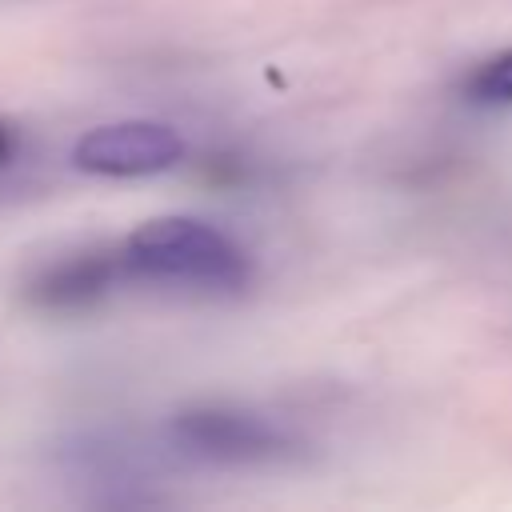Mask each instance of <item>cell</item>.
Returning a JSON list of instances; mask_svg holds the SVG:
<instances>
[{"instance_id": "6da1fadb", "label": "cell", "mask_w": 512, "mask_h": 512, "mask_svg": "<svg viewBox=\"0 0 512 512\" xmlns=\"http://www.w3.org/2000/svg\"><path fill=\"white\" fill-rule=\"evenodd\" d=\"M120 264L140 280L184 284V288H240L252 276L244 248L220 228L196 216L144 220L120 248Z\"/></svg>"}, {"instance_id": "7a4b0ae2", "label": "cell", "mask_w": 512, "mask_h": 512, "mask_svg": "<svg viewBox=\"0 0 512 512\" xmlns=\"http://www.w3.org/2000/svg\"><path fill=\"white\" fill-rule=\"evenodd\" d=\"M184 156V140L160 120H112L72 144V164L92 176H152Z\"/></svg>"}, {"instance_id": "3957f363", "label": "cell", "mask_w": 512, "mask_h": 512, "mask_svg": "<svg viewBox=\"0 0 512 512\" xmlns=\"http://www.w3.org/2000/svg\"><path fill=\"white\" fill-rule=\"evenodd\" d=\"M172 436L184 452L212 464H264L288 456V436L252 412L192 408L172 420Z\"/></svg>"}, {"instance_id": "277c9868", "label": "cell", "mask_w": 512, "mask_h": 512, "mask_svg": "<svg viewBox=\"0 0 512 512\" xmlns=\"http://www.w3.org/2000/svg\"><path fill=\"white\" fill-rule=\"evenodd\" d=\"M116 264L108 256H72L64 264H52L36 284H32V300L48 304V308H80L92 304L96 296H104V288L112 284Z\"/></svg>"}, {"instance_id": "5b68a950", "label": "cell", "mask_w": 512, "mask_h": 512, "mask_svg": "<svg viewBox=\"0 0 512 512\" xmlns=\"http://www.w3.org/2000/svg\"><path fill=\"white\" fill-rule=\"evenodd\" d=\"M472 96L476 100H488V104H512V52L488 60L472 76Z\"/></svg>"}, {"instance_id": "8992f818", "label": "cell", "mask_w": 512, "mask_h": 512, "mask_svg": "<svg viewBox=\"0 0 512 512\" xmlns=\"http://www.w3.org/2000/svg\"><path fill=\"white\" fill-rule=\"evenodd\" d=\"M4 156H8V132L0 128V160H4Z\"/></svg>"}]
</instances>
